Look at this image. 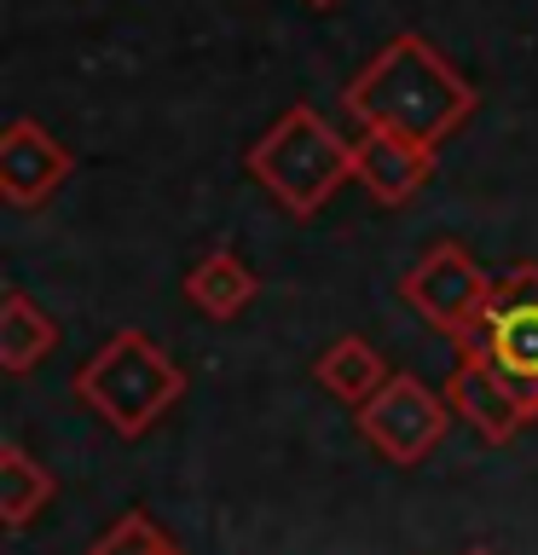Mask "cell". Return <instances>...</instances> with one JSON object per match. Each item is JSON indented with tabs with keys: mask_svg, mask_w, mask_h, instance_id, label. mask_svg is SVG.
Segmentation results:
<instances>
[{
	"mask_svg": "<svg viewBox=\"0 0 538 555\" xmlns=\"http://www.w3.org/2000/svg\"><path fill=\"white\" fill-rule=\"evenodd\" d=\"M475 104H481L475 81L428 35H394L342 93V111L359 128L394 133V139L423 145V151H440L475 116Z\"/></svg>",
	"mask_w": 538,
	"mask_h": 555,
	"instance_id": "obj_1",
	"label": "cell"
},
{
	"mask_svg": "<svg viewBox=\"0 0 538 555\" xmlns=\"http://www.w3.org/2000/svg\"><path fill=\"white\" fill-rule=\"evenodd\" d=\"M69 393H76L111 434L139 440V434H151L185 399V371L145 336V330H116L93 359L76 364Z\"/></svg>",
	"mask_w": 538,
	"mask_h": 555,
	"instance_id": "obj_2",
	"label": "cell"
},
{
	"mask_svg": "<svg viewBox=\"0 0 538 555\" xmlns=\"http://www.w3.org/2000/svg\"><path fill=\"white\" fill-rule=\"evenodd\" d=\"M249 173L267 197L295 220H312L336 191L354 180V139H342L312 104H290L249 145Z\"/></svg>",
	"mask_w": 538,
	"mask_h": 555,
	"instance_id": "obj_3",
	"label": "cell"
},
{
	"mask_svg": "<svg viewBox=\"0 0 538 555\" xmlns=\"http://www.w3.org/2000/svg\"><path fill=\"white\" fill-rule=\"evenodd\" d=\"M492 289H498V278L451 237L428 243V249L417 255V267L399 278V301H406L428 330H440V336L458 341V347L469 341V330L486 319Z\"/></svg>",
	"mask_w": 538,
	"mask_h": 555,
	"instance_id": "obj_4",
	"label": "cell"
},
{
	"mask_svg": "<svg viewBox=\"0 0 538 555\" xmlns=\"http://www.w3.org/2000/svg\"><path fill=\"white\" fill-rule=\"evenodd\" d=\"M463 347H475L538 411V260H521V267L498 278L492 301H486V319L469 330Z\"/></svg>",
	"mask_w": 538,
	"mask_h": 555,
	"instance_id": "obj_5",
	"label": "cell"
},
{
	"mask_svg": "<svg viewBox=\"0 0 538 555\" xmlns=\"http://www.w3.org/2000/svg\"><path fill=\"white\" fill-rule=\"evenodd\" d=\"M354 423H359V434L371 440V451H376L382 463L417 468L434 446L446 440L451 405H446V393H434V388H423L417 376L394 371V376H388V388H382L371 405H359V411H354Z\"/></svg>",
	"mask_w": 538,
	"mask_h": 555,
	"instance_id": "obj_6",
	"label": "cell"
},
{
	"mask_svg": "<svg viewBox=\"0 0 538 555\" xmlns=\"http://www.w3.org/2000/svg\"><path fill=\"white\" fill-rule=\"evenodd\" d=\"M440 393H446L451 416H463L486 446H510L515 434H527L538 423V411L475 353V347H458V359H451Z\"/></svg>",
	"mask_w": 538,
	"mask_h": 555,
	"instance_id": "obj_7",
	"label": "cell"
},
{
	"mask_svg": "<svg viewBox=\"0 0 538 555\" xmlns=\"http://www.w3.org/2000/svg\"><path fill=\"white\" fill-rule=\"evenodd\" d=\"M76 173V156L35 116H12L0 128V197L12 208H41Z\"/></svg>",
	"mask_w": 538,
	"mask_h": 555,
	"instance_id": "obj_8",
	"label": "cell"
},
{
	"mask_svg": "<svg viewBox=\"0 0 538 555\" xmlns=\"http://www.w3.org/2000/svg\"><path fill=\"white\" fill-rule=\"evenodd\" d=\"M354 180L371 191V203L399 208V203H411L417 191L434 180V151L406 145V139L376 133V128H359V139H354Z\"/></svg>",
	"mask_w": 538,
	"mask_h": 555,
	"instance_id": "obj_9",
	"label": "cell"
},
{
	"mask_svg": "<svg viewBox=\"0 0 538 555\" xmlns=\"http://www.w3.org/2000/svg\"><path fill=\"white\" fill-rule=\"evenodd\" d=\"M185 301L203 312V319H215V324H232L243 307L260 295V278H255V267L243 260L238 249H208L197 267L185 272Z\"/></svg>",
	"mask_w": 538,
	"mask_h": 555,
	"instance_id": "obj_10",
	"label": "cell"
},
{
	"mask_svg": "<svg viewBox=\"0 0 538 555\" xmlns=\"http://www.w3.org/2000/svg\"><path fill=\"white\" fill-rule=\"evenodd\" d=\"M312 376H319L324 393H336L342 405L359 411V405H371V399L388 388L394 371H388V359H382L364 336H336L319 353V364H312Z\"/></svg>",
	"mask_w": 538,
	"mask_h": 555,
	"instance_id": "obj_11",
	"label": "cell"
},
{
	"mask_svg": "<svg viewBox=\"0 0 538 555\" xmlns=\"http://www.w3.org/2000/svg\"><path fill=\"white\" fill-rule=\"evenodd\" d=\"M52 347H59V324H52L47 307H35L24 289L0 295V371L7 376H29Z\"/></svg>",
	"mask_w": 538,
	"mask_h": 555,
	"instance_id": "obj_12",
	"label": "cell"
},
{
	"mask_svg": "<svg viewBox=\"0 0 538 555\" xmlns=\"http://www.w3.org/2000/svg\"><path fill=\"white\" fill-rule=\"evenodd\" d=\"M52 498H59V480H52V468L35 463L17 440L0 446V520H7V532H24Z\"/></svg>",
	"mask_w": 538,
	"mask_h": 555,
	"instance_id": "obj_13",
	"label": "cell"
},
{
	"mask_svg": "<svg viewBox=\"0 0 538 555\" xmlns=\"http://www.w3.org/2000/svg\"><path fill=\"white\" fill-rule=\"evenodd\" d=\"M81 555H185V550L174 544L145 509H128V515H116L111 532H104L93 550H81Z\"/></svg>",
	"mask_w": 538,
	"mask_h": 555,
	"instance_id": "obj_14",
	"label": "cell"
},
{
	"mask_svg": "<svg viewBox=\"0 0 538 555\" xmlns=\"http://www.w3.org/2000/svg\"><path fill=\"white\" fill-rule=\"evenodd\" d=\"M307 7H319V12H324V7H336V0H307Z\"/></svg>",
	"mask_w": 538,
	"mask_h": 555,
	"instance_id": "obj_15",
	"label": "cell"
},
{
	"mask_svg": "<svg viewBox=\"0 0 538 555\" xmlns=\"http://www.w3.org/2000/svg\"><path fill=\"white\" fill-rule=\"evenodd\" d=\"M463 555H492V550H486V544H475V550H463Z\"/></svg>",
	"mask_w": 538,
	"mask_h": 555,
	"instance_id": "obj_16",
	"label": "cell"
}]
</instances>
